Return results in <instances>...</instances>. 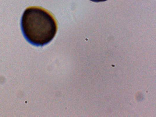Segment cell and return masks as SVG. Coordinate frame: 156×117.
Instances as JSON below:
<instances>
[{
	"instance_id": "obj_2",
	"label": "cell",
	"mask_w": 156,
	"mask_h": 117,
	"mask_svg": "<svg viewBox=\"0 0 156 117\" xmlns=\"http://www.w3.org/2000/svg\"><path fill=\"white\" fill-rule=\"evenodd\" d=\"M93 2H104L106 1L107 0H90Z\"/></svg>"
},
{
	"instance_id": "obj_1",
	"label": "cell",
	"mask_w": 156,
	"mask_h": 117,
	"mask_svg": "<svg viewBox=\"0 0 156 117\" xmlns=\"http://www.w3.org/2000/svg\"><path fill=\"white\" fill-rule=\"evenodd\" d=\"M21 29L27 41L37 46L49 44L57 30L56 21L49 12L43 8H27L22 15Z\"/></svg>"
}]
</instances>
